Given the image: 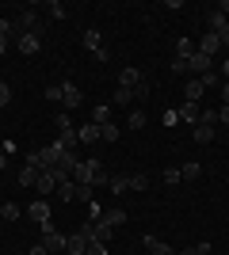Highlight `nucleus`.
<instances>
[{"mask_svg":"<svg viewBox=\"0 0 229 255\" xmlns=\"http://www.w3.org/2000/svg\"><path fill=\"white\" fill-rule=\"evenodd\" d=\"M54 255H61V252H54Z\"/></svg>","mask_w":229,"mask_h":255,"instance_id":"09e8293b","label":"nucleus"},{"mask_svg":"<svg viewBox=\"0 0 229 255\" xmlns=\"http://www.w3.org/2000/svg\"><path fill=\"white\" fill-rule=\"evenodd\" d=\"M115 194H122V191H130V175H111V183H107Z\"/></svg>","mask_w":229,"mask_h":255,"instance_id":"393cba45","label":"nucleus"},{"mask_svg":"<svg viewBox=\"0 0 229 255\" xmlns=\"http://www.w3.org/2000/svg\"><path fill=\"white\" fill-rule=\"evenodd\" d=\"M84 248H88V240H84L80 233L65 236V255H84Z\"/></svg>","mask_w":229,"mask_h":255,"instance_id":"ddd939ff","label":"nucleus"},{"mask_svg":"<svg viewBox=\"0 0 229 255\" xmlns=\"http://www.w3.org/2000/svg\"><path fill=\"white\" fill-rule=\"evenodd\" d=\"M73 183L76 187H107L111 175H107V168H103V160H80L76 171H73Z\"/></svg>","mask_w":229,"mask_h":255,"instance_id":"f257e3e1","label":"nucleus"},{"mask_svg":"<svg viewBox=\"0 0 229 255\" xmlns=\"http://www.w3.org/2000/svg\"><path fill=\"white\" fill-rule=\"evenodd\" d=\"M180 171H184V179L191 183V179H199V175H203V164H195V160H187V164H180Z\"/></svg>","mask_w":229,"mask_h":255,"instance_id":"b1692460","label":"nucleus"},{"mask_svg":"<svg viewBox=\"0 0 229 255\" xmlns=\"http://www.w3.org/2000/svg\"><path fill=\"white\" fill-rule=\"evenodd\" d=\"M195 50L199 53H203V57H214V53H218L222 50V38H218V34H203V38H199V42H195Z\"/></svg>","mask_w":229,"mask_h":255,"instance_id":"39448f33","label":"nucleus"},{"mask_svg":"<svg viewBox=\"0 0 229 255\" xmlns=\"http://www.w3.org/2000/svg\"><path fill=\"white\" fill-rule=\"evenodd\" d=\"M145 252L149 255H176L172 248L164 244V240H157V236H145Z\"/></svg>","mask_w":229,"mask_h":255,"instance_id":"a211bd4d","label":"nucleus"},{"mask_svg":"<svg viewBox=\"0 0 229 255\" xmlns=\"http://www.w3.org/2000/svg\"><path fill=\"white\" fill-rule=\"evenodd\" d=\"M27 255H50V252H46L42 244H34V248H31V252H27Z\"/></svg>","mask_w":229,"mask_h":255,"instance_id":"79ce46f5","label":"nucleus"},{"mask_svg":"<svg viewBox=\"0 0 229 255\" xmlns=\"http://www.w3.org/2000/svg\"><path fill=\"white\" fill-rule=\"evenodd\" d=\"M195 42H191V38H176V57H184V61H191V57H195Z\"/></svg>","mask_w":229,"mask_h":255,"instance_id":"6ab92c4d","label":"nucleus"},{"mask_svg":"<svg viewBox=\"0 0 229 255\" xmlns=\"http://www.w3.org/2000/svg\"><path fill=\"white\" fill-rule=\"evenodd\" d=\"M4 50H8V42H4V38H0V53H4Z\"/></svg>","mask_w":229,"mask_h":255,"instance_id":"de8ad7c7","label":"nucleus"},{"mask_svg":"<svg viewBox=\"0 0 229 255\" xmlns=\"http://www.w3.org/2000/svg\"><path fill=\"white\" fill-rule=\"evenodd\" d=\"M57 183H61V179H57L54 171H42V175H38V183H34V191H38V194H54Z\"/></svg>","mask_w":229,"mask_h":255,"instance_id":"6e6552de","label":"nucleus"},{"mask_svg":"<svg viewBox=\"0 0 229 255\" xmlns=\"http://www.w3.org/2000/svg\"><path fill=\"white\" fill-rule=\"evenodd\" d=\"M203 92H207V88H203V80H199V76L184 84V96H187V103H199V99H203Z\"/></svg>","mask_w":229,"mask_h":255,"instance_id":"2eb2a0df","label":"nucleus"},{"mask_svg":"<svg viewBox=\"0 0 229 255\" xmlns=\"http://www.w3.org/2000/svg\"><path fill=\"white\" fill-rule=\"evenodd\" d=\"M8 103H11V88L0 80V107H8Z\"/></svg>","mask_w":229,"mask_h":255,"instance_id":"c9c22d12","label":"nucleus"},{"mask_svg":"<svg viewBox=\"0 0 229 255\" xmlns=\"http://www.w3.org/2000/svg\"><path fill=\"white\" fill-rule=\"evenodd\" d=\"M99 141H111V145H115V141H119V126H115V122H103V126H99Z\"/></svg>","mask_w":229,"mask_h":255,"instance_id":"5701e85b","label":"nucleus"},{"mask_svg":"<svg viewBox=\"0 0 229 255\" xmlns=\"http://www.w3.org/2000/svg\"><path fill=\"white\" fill-rule=\"evenodd\" d=\"M176 255H199V252H195V248H184V252H176Z\"/></svg>","mask_w":229,"mask_h":255,"instance_id":"a18cd8bd","label":"nucleus"},{"mask_svg":"<svg viewBox=\"0 0 229 255\" xmlns=\"http://www.w3.org/2000/svg\"><path fill=\"white\" fill-rule=\"evenodd\" d=\"M54 126L61 129V133H69V129H73V122H69V115H57V118H54Z\"/></svg>","mask_w":229,"mask_h":255,"instance_id":"f704fd0d","label":"nucleus"},{"mask_svg":"<svg viewBox=\"0 0 229 255\" xmlns=\"http://www.w3.org/2000/svg\"><path fill=\"white\" fill-rule=\"evenodd\" d=\"M84 255H107V244H103V240H88Z\"/></svg>","mask_w":229,"mask_h":255,"instance_id":"7c9ffc66","label":"nucleus"},{"mask_svg":"<svg viewBox=\"0 0 229 255\" xmlns=\"http://www.w3.org/2000/svg\"><path fill=\"white\" fill-rule=\"evenodd\" d=\"M8 156H11V152H8V149H4V141H0V171L8 168Z\"/></svg>","mask_w":229,"mask_h":255,"instance_id":"a19ab883","label":"nucleus"},{"mask_svg":"<svg viewBox=\"0 0 229 255\" xmlns=\"http://www.w3.org/2000/svg\"><path fill=\"white\" fill-rule=\"evenodd\" d=\"M191 137H195V145H210L218 133H214V126H203V122H199V126H191Z\"/></svg>","mask_w":229,"mask_h":255,"instance_id":"9b49d317","label":"nucleus"},{"mask_svg":"<svg viewBox=\"0 0 229 255\" xmlns=\"http://www.w3.org/2000/svg\"><path fill=\"white\" fill-rule=\"evenodd\" d=\"M38 156H42V164H46V171H50V168H54V164H57V160L65 156V145H61V141H57V137H54V145H46V149H38Z\"/></svg>","mask_w":229,"mask_h":255,"instance_id":"20e7f679","label":"nucleus"},{"mask_svg":"<svg viewBox=\"0 0 229 255\" xmlns=\"http://www.w3.org/2000/svg\"><path fill=\"white\" fill-rule=\"evenodd\" d=\"M42 248H46L50 255H54V252H65V236H61V233L54 229V221H50V225H42Z\"/></svg>","mask_w":229,"mask_h":255,"instance_id":"f03ea898","label":"nucleus"},{"mask_svg":"<svg viewBox=\"0 0 229 255\" xmlns=\"http://www.w3.org/2000/svg\"><path fill=\"white\" fill-rule=\"evenodd\" d=\"M226 23H229V15H226V11H210V15H207L210 34H222V31H226Z\"/></svg>","mask_w":229,"mask_h":255,"instance_id":"dca6fc26","label":"nucleus"},{"mask_svg":"<svg viewBox=\"0 0 229 255\" xmlns=\"http://www.w3.org/2000/svg\"><path fill=\"white\" fill-rule=\"evenodd\" d=\"M61 96H65V88H61V84H50V88H46V99H50V103H61Z\"/></svg>","mask_w":229,"mask_h":255,"instance_id":"2f4dec72","label":"nucleus"},{"mask_svg":"<svg viewBox=\"0 0 229 255\" xmlns=\"http://www.w3.org/2000/svg\"><path fill=\"white\" fill-rule=\"evenodd\" d=\"M92 122H96V126L111 122V103H96V107H92Z\"/></svg>","mask_w":229,"mask_h":255,"instance_id":"4be33fe9","label":"nucleus"},{"mask_svg":"<svg viewBox=\"0 0 229 255\" xmlns=\"http://www.w3.org/2000/svg\"><path fill=\"white\" fill-rule=\"evenodd\" d=\"M61 88H65V96H61L65 111H76V107L84 103V96H80V88H76V84H61Z\"/></svg>","mask_w":229,"mask_h":255,"instance_id":"0eeeda50","label":"nucleus"},{"mask_svg":"<svg viewBox=\"0 0 229 255\" xmlns=\"http://www.w3.org/2000/svg\"><path fill=\"white\" fill-rule=\"evenodd\" d=\"M76 191H80V187H76V183L73 179H65V183H57V198H61V202H73V198H76Z\"/></svg>","mask_w":229,"mask_h":255,"instance_id":"aec40b11","label":"nucleus"},{"mask_svg":"<svg viewBox=\"0 0 229 255\" xmlns=\"http://www.w3.org/2000/svg\"><path fill=\"white\" fill-rule=\"evenodd\" d=\"M122 103H134V88H115V107Z\"/></svg>","mask_w":229,"mask_h":255,"instance_id":"c85d7f7f","label":"nucleus"},{"mask_svg":"<svg viewBox=\"0 0 229 255\" xmlns=\"http://www.w3.org/2000/svg\"><path fill=\"white\" fill-rule=\"evenodd\" d=\"M84 50L88 53H99V50H103V38H99L96 27H88V31H84Z\"/></svg>","mask_w":229,"mask_h":255,"instance_id":"f3484780","label":"nucleus"},{"mask_svg":"<svg viewBox=\"0 0 229 255\" xmlns=\"http://www.w3.org/2000/svg\"><path fill=\"white\" fill-rule=\"evenodd\" d=\"M23 255H27V252H23Z\"/></svg>","mask_w":229,"mask_h":255,"instance_id":"8fccbe9b","label":"nucleus"},{"mask_svg":"<svg viewBox=\"0 0 229 255\" xmlns=\"http://www.w3.org/2000/svg\"><path fill=\"white\" fill-rule=\"evenodd\" d=\"M164 183H168V187H176V183H184V171H180V164H172V168H164Z\"/></svg>","mask_w":229,"mask_h":255,"instance_id":"bb28decb","label":"nucleus"},{"mask_svg":"<svg viewBox=\"0 0 229 255\" xmlns=\"http://www.w3.org/2000/svg\"><path fill=\"white\" fill-rule=\"evenodd\" d=\"M0 221H19V206L4 202V206H0Z\"/></svg>","mask_w":229,"mask_h":255,"instance_id":"a878e982","label":"nucleus"},{"mask_svg":"<svg viewBox=\"0 0 229 255\" xmlns=\"http://www.w3.org/2000/svg\"><path fill=\"white\" fill-rule=\"evenodd\" d=\"M222 73H226V80H229V57H226V65H222Z\"/></svg>","mask_w":229,"mask_h":255,"instance_id":"49530a36","label":"nucleus"},{"mask_svg":"<svg viewBox=\"0 0 229 255\" xmlns=\"http://www.w3.org/2000/svg\"><path fill=\"white\" fill-rule=\"evenodd\" d=\"M222 103H229V80L222 84Z\"/></svg>","mask_w":229,"mask_h":255,"instance_id":"37998d69","label":"nucleus"},{"mask_svg":"<svg viewBox=\"0 0 229 255\" xmlns=\"http://www.w3.org/2000/svg\"><path fill=\"white\" fill-rule=\"evenodd\" d=\"M199 122H203V126H218V107H207V111H199Z\"/></svg>","mask_w":229,"mask_h":255,"instance_id":"cd10ccee","label":"nucleus"},{"mask_svg":"<svg viewBox=\"0 0 229 255\" xmlns=\"http://www.w3.org/2000/svg\"><path fill=\"white\" fill-rule=\"evenodd\" d=\"M50 11H54V19H65V15H69V11H65V4H57V0L50 4Z\"/></svg>","mask_w":229,"mask_h":255,"instance_id":"e433bc0d","label":"nucleus"},{"mask_svg":"<svg viewBox=\"0 0 229 255\" xmlns=\"http://www.w3.org/2000/svg\"><path fill=\"white\" fill-rule=\"evenodd\" d=\"M99 221H107L111 229H119V225H126V210H119V206H111V210H103V217Z\"/></svg>","mask_w":229,"mask_h":255,"instance_id":"4468645a","label":"nucleus"},{"mask_svg":"<svg viewBox=\"0 0 229 255\" xmlns=\"http://www.w3.org/2000/svg\"><path fill=\"white\" fill-rule=\"evenodd\" d=\"M126 126H130V129H142V126H145V111H130Z\"/></svg>","mask_w":229,"mask_h":255,"instance_id":"c756f323","label":"nucleus"},{"mask_svg":"<svg viewBox=\"0 0 229 255\" xmlns=\"http://www.w3.org/2000/svg\"><path fill=\"white\" fill-rule=\"evenodd\" d=\"M218 38H222V46H229V23H226V31H222Z\"/></svg>","mask_w":229,"mask_h":255,"instance_id":"c03bdc74","label":"nucleus"},{"mask_svg":"<svg viewBox=\"0 0 229 255\" xmlns=\"http://www.w3.org/2000/svg\"><path fill=\"white\" fill-rule=\"evenodd\" d=\"M145 187H149L145 175H130V191H145Z\"/></svg>","mask_w":229,"mask_h":255,"instance_id":"72a5a7b5","label":"nucleus"},{"mask_svg":"<svg viewBox=\"0 0 229 255\" xmlns=\"http://www.w3.org/2000/svg\"><path fill=\"white\" fill-rule=\"evenodd\" d=\"M111 233H115V229H111L107 221H92V240H103V244H107Z\"/></svg>","mask_w":229,"mask_h":255,"instance_id":"412c9836","label":"nucleus"},{"mask_svg":"<svg viewBox=\"0 0 229 255\" xmlns=\"http://www.w3.org/2000/svg\"><path fill=\"white\" fill-rule=\"evenodd\" d=\"M15 46H19L23 57H34V53L42 50V34H19V38H15Z\"/></svg>","mask_w":229,"mask_h":255,"instance_id":"7ed1b4c3","label":"nucleus"},{"mask_svg":"<svg viewBox=\"0 0 229 255\" xmlns=\"http://www.w3.org/2000/svg\"><path fill=\"white\" fill-rule=\"evenodd\" d=\"M199 111H203L199 103H184L176 115H180V122H187V126H199Z\"/></svg>","mask_w":229,"mask_h":255,"instance_id":"1a4fd4ad","label":"nucleus"},{"mask_svg":"<svg viewBox=\"0 0 229 255\" xmlns=\"http://www.w3.org/2000/svg\"><path fill=\"white\" fill-rule=\"evenodd\" d=\"M187 73H199V76H207V73H214L210 69V57H203V53H195L191 61H187Z\"/></svg>","mask_w":229,"mask_h":255,"instance_id":"f8f14e48","label":"nucleus"},{"mask_svg":"<svg viewBox=\"0 0 229 255\" xmlns=\"http://www.w3.org/2000/svg\"><path fill=\"white\" fill-rule=\"evenodd\" d=\"M76 141H80V145H96V141H99V126H96V122L80 126V129H76Z\"/></svg>","mask_w":229,"mask_h":255,"instance_id":"9d476101","label":"nucleus"},{"mask_svg":"<svg viewBox=\"0 0 229 255\" xmlns=\"http://www.w3.org/2000/svg\"><path fill=\"white\" fill-rule=\"evenodd\" d=\"M172 73H187V61H184V57H172Z\"/></svg>","mask_w":229,"mask_h":255,"instance_id":"ea45409f","label":"nucleus"},{"mask_svg":"<svg viewBox=\"0 0 229 255\" xmlns=\"http://www.w3.org/2000/svg\"><path fill=\"white\" fill-rule=\"evenodd\" d=\"M218 122H222V126H229V103L218 107Z\"/></svg>","mask_w":229,"mask_h":255,"instance_id":"4c0bfd02","label":"nucleus"},{"mask_svg":"<svg viewBox=\"0 0 229 255\" xmlns=\"http://www.w3.org/2000/svg\"><path fill=\"white\" fill-rule=\"evenodd\" d=\"M11 34H15V27H11L8 19H0V38H4V42H11Z\"/></svg>","mask_w":229,"mask_h":255,"instance_id":"473e14b6","label":"nucleus"},{"mask_svg":"<svg viewBox=\"0 0 229 255\" xmlns=\"http://www.w3.org/2000/svg\"><path fill=\"white\" fill-rule=\"evenodd\" d=\"M199 80H203V88H214L218 84V73H207V76H199Z\"/></svg>","mask_w":229,"mask_h":255,"instance_id":"58836bf2","label":"nucleus"},{"mask_svg":"<svg viewBox=\"0 0 229 255\" xmlns=\"http://www.w3.org/2000/svg\"><path fill=\"white\" fill-rule=\"evenodd\" d=\"M27 217H31V221H38V225H50V202H46V198L31 202V206H27Z\"/></svg>","mask_w":229,"mask_h":255,"instance_id":"423d86ee","label":"nucleus"}]
</instances>
